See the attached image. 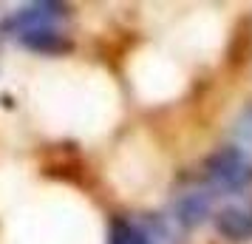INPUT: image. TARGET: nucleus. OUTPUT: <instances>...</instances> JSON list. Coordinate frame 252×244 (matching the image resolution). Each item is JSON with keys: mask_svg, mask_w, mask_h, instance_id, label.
I'll list each match as a JSON object with an SVG mask.
<instances>
[{"mask_svg": "<svg viewBox=\"0 0 252 244\" xmlns=\"http://www.w3.org/2000/svg\"><path fill=\"white\" fill-rule=\"evenodd\" d=\"M204 182L210 185L213 193L224 196H238L244 193L252 182V165L238 148H221L213 153L204 165Z\"/></svg>", "mask_w": 252, "mask_h": 244, "instance_id": "f257e3e1", "label": "nucleus"}, {"mask_svg": "<svg viewBox=\"0 0 252 244\" xmlns=\"http://www.w3.org/2000/svg\"><path fill=\"white\" fill-rule=\"evenodd\" d=\"M213 202H216V193L210 190L207 182H193V185H184L176 199H173V216L179 219L184 230L187 227H195L204 219H210L213 213Z\"/></svg>", "mask_w": 252, "mask_h": 244, "instance_id": "f03ea898", "label": "nucleus"}, {"mask_svg": "<svg viewBox=\"0 0 252 244\" xmlns=\"http://www.w3.org/2000/svg\"><path fill=\"white\" fill-rule=\"evenodd\" d=\"M60 17H63V6H57V3H32V6L14 12L6 20V32L14 37H26V35H34V32H48V29L57 26Z\"/></svg>", "mask_w": 252, "mask_h": 244, "instance_id": "7ed1b4c3", "label": "nucleus"}, {"mask_svg": "<svg viewBox=\"0 0 252 244\" xmlns=\"http://www.w3.org/2000/svg\"><path fill=\"white\" fill-rule=\"evenodd\" d=\"M142 233H145V242L148 244H182V236H184V227L179 224L176 216H145V219H136Z\"/></svg>", "mask_w": 252, "mask_h": 244, "instance_id": "20e7f679", "label": "nucleus"}, {"mask_svg": "<svg viewBox=\"0 0 252 244\" xmlns=\"http://www.w3.org/2000/svg\"><path fill=\"white\" fill-rule=\"evenodd\" d=\"M216 224L221 236H227L232 242H244V239L252 236V208H247V205H227L224 210H218Z\"/></svg>", "mask_w": 252, "mask_h": 244, "instance_id": "39448f33", "label": "nucleus"}, {"mask_svg": "<svg viewBox=\"0 0 252 244\" xmlns=\"http://www.w3.org/2000/svg\"><path fill=\"white\" fill-rule=\"evenodd\" d=\"M108 244H148V242H145V233L139 227V221L116 219L111 224V242Z\"/></svg>", "mask_w": 252, "mask_h": 244, "instance_id": "423d86ee", "label": "nucleus"}, {"mask_svg": "<svg viewBox=\"0 0 252 244\" xmlns=\"http://www.w3.org/2000/svg\"><path fill=\"white\" fill-rule=\"evenodd\" d=\"M29 48H34V51H60V48H65V40L60 37L57 29H48V32H34V35H26L20 37Z\"/></svg>", "mask_w": 252, "mask_h": 244, "instance_id": "0eeeda50", "label": "nucleus"}]
</instances>
